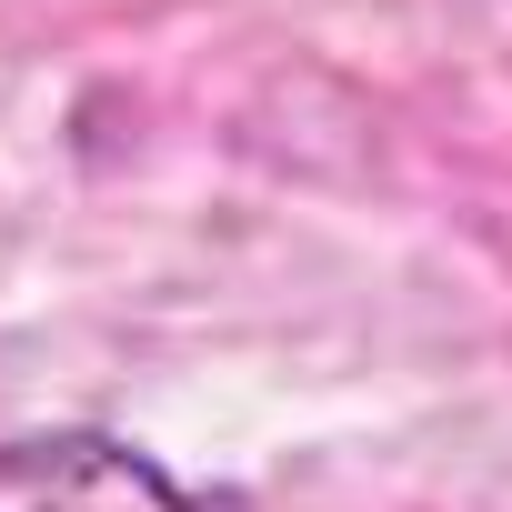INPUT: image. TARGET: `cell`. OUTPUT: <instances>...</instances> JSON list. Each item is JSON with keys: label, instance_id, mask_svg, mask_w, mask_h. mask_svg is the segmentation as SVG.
I'll return each instance as SVG.
<instances>
[{"label": "cell", "instance_id": "6da1fadb", "mask_svg": "<svg viewBox=\"0 0 512 512\" xmlns=\"http://www.w3.org/2000/svg\"><path fill=\"white\" fill-rule=\"evenodd\" d=\"M0 512H251L231 482H181L121 432H21L0 442Z\"/></svg>", "mask_w": 512, "mask_h": 512}]
</instances>
